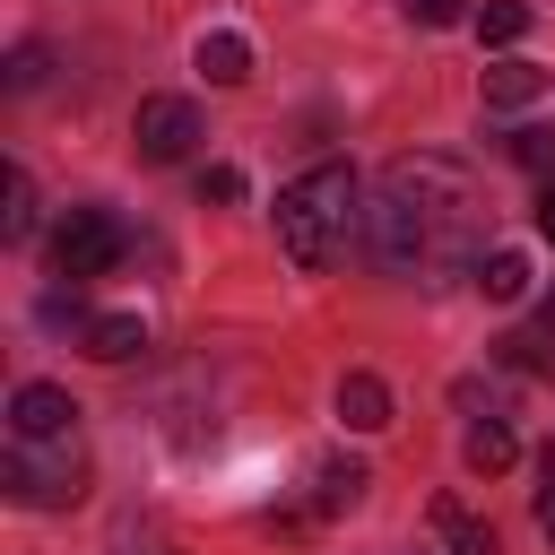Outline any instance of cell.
Wrapping results in <instances>:
<instances>
[{
  "instance_id": "2e32d148",
  "label": "cell",
  "mask_w": 555,
  "mask_h": 555,
  "mask_svg": "<svg viewBox=\"0 0 555 555\" xmlns=\"http://www.w3.org/2000/svg\"><path fill=\"white\" fill-rule=\"evenodd\" d=\"M0 234H9V243L35 234V173H26V165H9V217H0Z\"/></svg>"
},
{
  "instance_id": "e0dca14e",
  "label": "cell",
  "mask_w": 555,
  "mask_h": 555,
  "mask_svg": "<svg viewBox=\"0 0 555 555\" xmlns=\"http://www.w3.org/2000/svg\"><path fill=\"white\" fill-rule=\"evenodd\" d=\"M512 156H520L529 173H546V165H555V130H512Z\"/></svg>"
},
{
  "instance_id": "ac0fdd59",
  "label": "cell",
  "mask_w": 555,
  "mask_h": 555,
  "mask_svg": "<svg viewBox=\"0 0 555 555\" xmlns=\"http://www.w3.org/2000/svg\"><path fill=\"white\" fill-rule=\"evenodd\" d=\"M399 9H408L416 26H460V17H468V0H399Z\"/></svg>"
},
{
  "instance_id": "4fadbf2b",
  "label": "cell",
  "mask_w": 555,
  "mask_h": 555,
  "mask_svg": "<svg viewBox=\"0 0 555 555\" xmlns=\"http://www.w3.org/2000/svg\"><path fill=\"white\" fill-rule=\"evenodd\" d=\"M199 69H208L217 87H243V78H251V43H243L234 26H208V35H199Z\"/></svg>"
},
{
  "instance_id": "ffe728a7",
  "label": "cell",
  "mask_w": 555,
  "mask_h": 555,
  "mask_svg": "<svg viewBox=\"0 0 555 555\" xmlns=\"http://www.w3.org/2000/svg\"><path fill=\"white\" fill-rule=\"evenodd\" d=\"M199 199H243V173H234V165H208V173H199Z\"/></svg>"
},
{
  "instance_id": "7402d4cb",
  "label": "cell",
  "mask_w": 555,
  "mask_h": 555,
  "mask_svg": "<svg viewBox=\"0 0 555 555\" xmlns=\"http://www.w3.org/2000/svg\"><path fill=\"white\" fill-rule=\"evenodd\" d=\"M538 529H546V546H555V460H546V486H538Z\"/></svg>"
},
{
  "instance_id": "603a6c76",
  "label": "cell",
  "mask_w": 555,
  "mask_h": 555,
  "mask_svg": "<svg viewBox=\"0 0 555 555\" xmlns=\"http://www.w3.org/2000/svg\"><path fill=\"white\" fill-rule=\"evenodd\" d=\"M538 234L555 243V191H538Z\"/></svg>"
},
{
  "instance_id": "8992f818",
  "label": "cell",
  "mask_w": 555,
  "mask_h": 555,
  "mask_svg": "<svg viewBox=\"0 0 555 555\" xmlns=\"http://www.w3.org/2000/svg\"><path fill=\"white\" fill-rule=\"evenodd\" d=\"M9 442H78V399L61 382H17L9 399Z\"/></svg>"
},
{
  "instance_id": "cb8c5ba5",
  "label": "cell",
  "mask_w": 555,
  "mask_h": 555,
  "mask_svg": "<svg viewBox=\"0 0 555 555\" xmlns=\"http://www.w3.org/2000/svg\"><path fill=\"white\" fill-rule=\"evenodd\" d=\"M538 321H546V330H555V295H546V304H538Z\"/></svg>"
},
{
  "instance_id": "9c48e42d",
  "label": "cell",
  "mask_w": 555,
  "mask_h": 555,
  "mask_svg": "<svg viewBox=\"0 0 555 555\" xmlns=\"http://www.w3.org/2000/svg\"><path fill=\"white\" fill-rule=\"evenodd\" d=\"M78 338H87V356H95V364H130V356L147 347L139 312H95V321H78Z\"/></svg>"
},
{
  "instance_id": "277c9868",
  "label": "cell",
  "mask_w": 555,
  "mask_h": 555,
  "mask_svg": "<svg viewBox=\"0 0 555 555\" xmlns=\"http://www.w3.org/2000/svg\"><path fill=\"white\" fill-rule=\"evenodd\" d=\"M121 251H130V225H121L113 208H69V217H61V234H52V260H61V278H69V286L104 278Z\"/></svg>"
},
{
  "instance_id": "44dd1931",
  "label": "cell",
  "mask_w": 555,
  "mask_h": 555,
  "mask_svg": "<svg viewBox=\"0 0 555 555\" xmlns=\"http://www.w3.org/2000/svg\"><path fill=\"white\" fill-rule=\"evenodd\" d=\"M503 364H520V373H538V364H546V347H538V338H503Z\"/></svg>"
},
{
  "instance_id": "7c38bea8",
  "label": "cell",
  "mask_w": 555,
  "mask_h": 555,
  "mask_svg": "<svg viewBox=\"0 0 555 555\" xmlns=\"http://www.w3.org/2000/svg\"><path fill=\"white\" fill-rule=\"evenodd\" d=\"M460 460H468L477 477H503V468L520 460V442H512V425H503V416H477V425L460 434Z\"/></svg>"
},
{
  "instance_id": "d4e9b609",
  "label": "cell",
  "mask_w": 555,
  "mask_h": 555,
  "mask_svg": "<svg viewBox=\"0 0 555 555\" xmlns=\"http://www.w3.org/2000/svg\"><path fill=\"white\" fill-rule=\"evenodd\" d=\"M434 555H442V546H434Z\"/></svg>"
},
{
  "instance_id": "9a60e30c",
  "label": "cell",
  "mask_w": 555,
  "mask_h": 555,
  "mask_svg": "<svg viewBox=\"0 0 555 555\" xmlns=\"http://www.w3.org/2000/svg\"><path fill=\"white\" fill-rule=\"evenodd\" d=\"M529 26H538V9H529V0H486V9H477V43H494V52H503V43H520Z\"/></svg>"
},
{
  "instance_id": "3957f363",
  "label": "cell",
  "mask_w": 555,
  "mask_h": 555,
  "mask_svg": "<svg viewBox=\"0 0 555 555\" xmlns=\"http://www.w3.org/2000/svg\"><path fill=\"white\" fill-rule=\"evenodd\" d=\"M0 477H9L17 503L52 512V503H78V486H87V451H78V442H9Z\"/></svg>"
},
{
  "instance_id": "ba28073f",
  "label": "cell",
  "mask_w": 555,
  "mask_h": 555,
  "mask_svg": "<svg viewBox=\"0 0 555 555\" xmlns=\"http://www.w3.org/2000/svg\"><path fill=\"white\" fill-rule=\"evenodd\" d=\"M555 78L538 69V61H494L486 69V113H520V104H538Z\"/></svg>"
},
{
  "instance_id": "5b68a950",
  "label": "cell",
  "mask_w": 555,
  "mask_h": 555,
  "mask_svg": "<svg viewBox=\"0 0 555 555\" xmlns=\"http://www.w3.org/2000/svg\"><path fill=\"white\" fill-rule=\"evenodd\" d=\"M130 147H139L147 165H182V156L199 147V104H191V95H139Z\"/></svg>"
},
{
  "instance_id": "52a82bcc",
  "label": "cell",
  "mask_w": 555,
  "mask_h": 555,
  "mask_svg": "<svg viewBox=\"0 0 555 555\" xmlns=\"http://www.w3.org/2000/svg\"><path fill=\"white\" fill-rule=\"evenodd\" d=\"M425 529H434L442 555H494V529H486L460 494H434V503H425Z\"/></svg>"
},
{
  "instance_id": "6da1fadb",
  "label": "cell",
  "mask_w": 555,
  "mask_h": 555,
  "mask_svg": "<svg viewBox=\"0 0 555 555\" xmlns=\"http://www.w3.org/2000/svg\"><path fill=\"white\" fill-rule=\"evenodd\" d=\"M486 217H494V199L460 156H390L373 182V208H364V243H373L382 278L460 286L486 260Z\"/></svg>"
},
{
  "instance_id": "d6986e66",
  "label": "cell",
  "mask_w": 555,
  "mask_h": 555,
  "mask_svg": "<svg viewBox=\"0 0 555 555\" xmlns=\"http://www.w3.org/2000/svg\"><path fill=\"white\" fill-rule=\"evenodd\" d=\"M35 78H43V43H17V61H9V87H17V95H26V87H35Z\"/></svg>"
},
{
  "instance_id": "30bf717a",
  "label": "cell",
  "mask_w": 555,
  "mask_h": 555,
  "mask_svg": "<svg viewBox=\"0 0 555 555\" xmlns=\"http://www.w3.org/2000/svg\"><path fill=\"white\" fill-rule=\"evenodd\" d=\"M338 416H347V425H356V434H382V425H390V382H382V373H364V364H356V373H347V382H338Z\"/></svg>"
},
{
  "instance_id": "5bb4252c",
  "label": "cell",
  "mask_w": 555,
  "mask_h": 555,
  "mask_svg": "<svg viewBox=\"0 0 555 555\" xmlns=\"http://www.w3.org/2000/svg\"><path fill=\"white\" fill-rule=\"evenodd\" d=\"M364 486H373L364 460H321V468H312V512H347Z\"/></svg>"
},
{
  "instance_id": "8fae6325",
  "label": "cell",
  "mask_w": 555,
  "mask_h": 555,
  "mask_svg": "<svg viewBox=\"0 0 555 555\" xmlns=\"http://www.w3.org/2000/svg\"><path fill=\"white\" fill-rule=\"evenodd\" d=\"M486 304H520L529 295V251H512V243H494L486 260H477V278H468Z\"/></svg>"
},
{
  "instance_id": "7a4b0ae2",
  "label": "cell",
  "mask_w": 555,
  "mask_h": 555,
  "mask_svg": "<svg viewBox=\"0 0 555 555\" xmlns=\"http://www.w3.org/2000/svg\"><path fill=\"white\" fill-rule=\"evenodd\" d=\"M356 217H364V191H356V165H338V156H321V165H304L286 191H278V251L295 260V269H330L338 251H347V234H356Z\"/></svg>"
}]
</instances>
